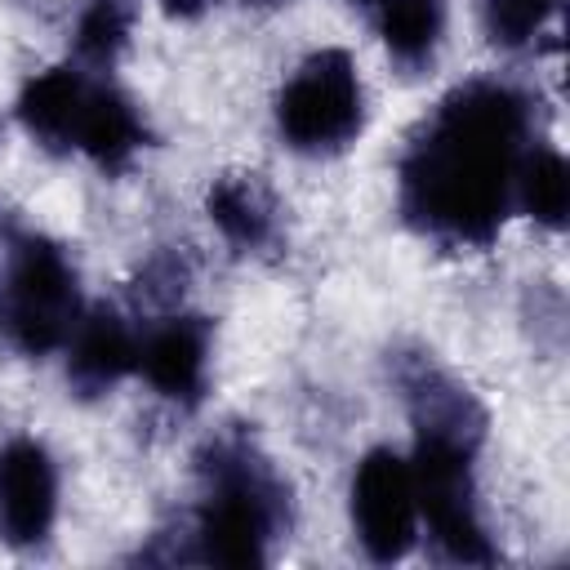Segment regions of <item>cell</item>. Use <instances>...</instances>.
<instances>
[{
	"instance_id": "6da1fadb",
	"label": "cell",
	"mask_w": 570,
	"mask_h": 570,
	"mask_svg": "<svg viewBox=\"0 0 570 570\" xmlns=\"http://www.w3.org/2000/svg\"><path fill=\"white\" fill-rule=\"evenodd\" d=\"M525 134L530 98L517 85L468 80L450 89L401 156L405 223L441 245H490L512 209Z\"/></svg>"
},
{
	"instance_id": "7a4b0ae2",
	"label": "cell",
	"mask_w": 570,
	"mask_h": 570,
	"mask_svg": "<svg viewBox=\"0 0 570 570\" xmlns=\"http://www.w3.org/2000/svg\"><path fill=\"white\" fill-rule=\"evenodd\" d=\"M485 436V410L459 405L436 414H414V494L419 521H428L432 543L463 566H490L494 543L476 512V450Z\"/></svg>"
},
{
	"instance_id": "3957f363",
	"label": "cell",
	"mask_w": 570,
	"mask_h": 570,
	"mask_svg": "<svg viewBox=\"0 0 570 570\" xmlns=\"http://www.w3.org/2000/svg\"><path fill=\"white\" fill-rule=\"evenodd\" d=\"M196 557L209 566H263L285 517V485L245 436H218L205 459Z\"/></svg>"
},
{
	"instance_id": "277c9868",
	"label": "cell",
	"mask_w": 570,
	"mask_h": 570,
	"mask_svg": "<svg viewBox=\"0 0 570 570\" xmlns=\"http://www.w3.org/2000/svg\"><path fill=\"white\" fill-rule=\"evenodd\" d=\"M80 321L71 258L40 232H13L0 263V334L22 356H49Z\"/></svg>"
},
{
	"instance_id": "5b68a950",
	"label": "cell",
	"mask_w": 570,
	"mask_h": 570,
	"mask_svg": "<svg viewBox=\"0 0 570 570\" xmlns=\"http://www.w3.org/2000/svg\"><path fill=\"white\" fill-rule=\"evenodd\" d=\"M365 125V85L356 58L338 45L307 53L276 94V129L303 156L343 151Z\"/></svg>"
},
{
	"instance_id": "8992f818",
	"label": "cell",
	"mask_w": 570,
	"mask_h": 570,
	"mask_svg": "<svg viewBox=\"0 0 570 570\" xmlns=\"http://www.w3.org/2000/svg\"><path fill=\"white\" fill-rule=\"evenodd\" d=\"M352 525L370 561H401L419 543V494L410 459L374 445L352 472Z\"/></svg>"
},
{
	"instance_id": "52a82bcc",
	"label": "cell",
	"mask_w": 570,
	"mask_h": 570,
	"mask_svg": "<svg viewBox=\"0 0 570 570\" xmlns=\"http://www.w3.org/2000/svg\"><path fill=\"white\" fill-rule=\"evenodd\" d=\"M58 521V468L36 436L0 445V539L9 548H40Z\"/></svg>"
},
{
	"instance_id": "ba28073f",
	"label": "cell",
	"mask_w": 570,
	"mask_h": 570,
	"mask_svg": "<svg viewBox=\"0 0 570 570\" xmlns=\"http://www.w3.org/2000/svg\"><path fill=\"white\" fill-rule=\"evenodd\" d=\"M142 379L178 401V405H196L209 379V325L200 316H169L160 325L147 330V338H138V365Z\"/></svg>"
},
{
	"instance_id": "9c48e42d",
	"label": "cell",
	"mask_w": 570,
	"mask_h": 570,
	"mask_svg": "<svg viewBox=\"0 0 570 570\" xmlns=\"http://www.w3.org/2000/svg\"><path fill=\"white\" fill-rule=\"evenodd\" d=\"M62 347H67V383L85 401L111 392L138 365V338L116 307H94L89 316H80Z\"/></svg>"
},
{
	"instance_id": "30bf717a",
	"label": "cell",
	"mask_w": 570,
	"mask_h": 570,
	"mask_svg": "<svg viewBox=\"0 0 570 570\" xmlns=\"http://www.w3.org/2000/svg\"><path fill=\"white\" fill-rule=\"evenodd\" d=\"M147 142V120L134 107V98L116 85L89 80L80 120H76V151L89 156L102 174H120Z\"/></svg>"
},
{
	"instance_id": "8fae6325",
	"label": "cell",
	"mask_w": 570,
	"mask_h": 570,
	"mask_svg": "<svg viewBox=\"0 0 570 570\" xmlns=\"http://www.w3.org/2000/svg\"><path fill=\"white\" fill-rule=\"evenodd\" d=\"M85 94H89V76H85L80 67H49V71H36V76L22 85V94H18V120H22V129H27L40 147H49V151H71Z\"/></svg>"
},
{
	"instance_id": "7c38bea8",
	"label": "cell",
	"mask_w": 570,
	"mask_h": 570,
	"mask_svg": "<svg viewBox=\"0 0 570 570\" xmlns=\"http://www.w3.org/2000/svg\"><path fill=\"white\" fill-rule=\"evenodd\" d=\"M205 214L236 249H263L276 236V205L254 174H223L205 191Z\"/></svg>"
},
{
	"instance_id": "4fadbf2b",
	"label": "cell",
	"mask_w": 570,
	"mask_h": 570,
	"mask_svg": "<svg viewBox=\"0 0 570 570\" xmlns=\"http://www.w3.org/2000/svg\"><path fill=\"white\" fill-rule=\"evenodd\" d=\"M379 36L392 62L410 71L432 62L445 36V0H379Z\"/></svg>"
},
{
	"instance_id": "5bb4252c",
	"label": "cell",
	"mask_w": 570,
	"mask_h": 570,
	"mask_svg": "<svg viewBox=\"0 0 570 570\" xmlns=\"http://www.w3.org/2000/svg\"><path fill=\"white\" fill-rule=\"evenodd\" d=\"M512 200L543 227L561 232L570 218V165L557 147H525L512 183Z\"/></svg>"
},
{
	"instance_id": "9a60e30c",
	"label": "cell",
	"mask_w": 570,
	"mask_h": 570,
	"mask_svg": "<svg viewBox=\"0 0 570 570\" xmlns=\"http://www.w3.org/2000/svg\"><path fill=\"white\" fill-rule=\"evenodd\" d=\"M134 22H138V0H89L76 18V58H80V67L107 71L125 53Z\"/></svg>"
},
{
	"instance_id": "2e32d148",
	"label": "cell",
	"mask_w": 570,
	"mask_h": 570,
	"mask_svg": "<svg viewBox=\"0 0 570 570\" xmlns=\"http://www.w3.org/2000/svg\"><path fill=\"white\" fill-rule=\"evenodd\" d=\"M557 4L561 0H481V27H485L490 45L521 49L548 27Z\"/></svg>"
},
{
	"instance_id": "e0dca14e",
	"label": "cell",
	"mask_w": 570,
	"mask_h": 570,
	"mask_svg": "<svg viewBox=\"0 0 570 570\" xmlns=\"http://www.w3.org/2000/svg\"><path fill=\"white\" fill-rule=\"evenodd\" d=\"M200 4H205V0H165V9H169V13H178V18L200 13Z\"/></svg>"
},
{
	"instance_id": "ac0fdd59",
	"label": "cell",
	"mask_w": 570,
	"mask_h": 570,
	"mask_svg": "<svg viewBox=\"0 0 570 570\" xmlns=\"http://www.w3.org/2000/svg\"><path fill=\"white\" fill-rule=\"evenodd\" d=\"M245 4H276V0H245Z\"/></svg>"
}]
</instances>
